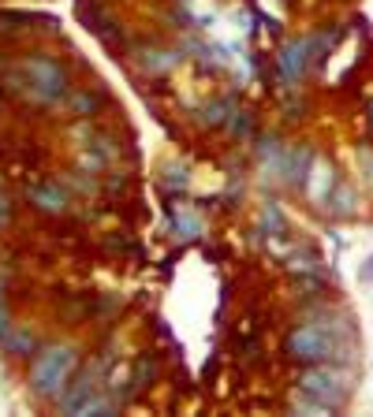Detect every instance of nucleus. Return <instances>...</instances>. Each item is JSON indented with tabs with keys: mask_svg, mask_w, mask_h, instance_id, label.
<instances>
[{
	"mask_svg": "<svg viewBox=\"0 0 373 417\" xmlns=\"http://www.w3.org/2000/svg\"><path fill=\"white\" fill-rule=\"evenodd\" d=\"M78 365V350L60 343V346H48L34 358V369H30V388L41 398H60V391L68 388V376Z\"/></svg>",
	"mask_w": 373,
	"mask_h": 417,
	"instance_id": "nucleus-1",
	"label": "nucleus"
},
{
	"mask_svg": "<svg viewBox=\"0 0 373 417\" xmlns=\"http://www.w3.org/2000/svg\"><path fill=\"white\" fill-rule=\"evenodd\" d=\"M332 41H336V30H325V34H317V38H295V41H287L280 48V56H277V78H280V86H295V82H302V75L310 71L314 56H321Z\"/></svg>",
	"mask_w": 373,
	"mask_h": 417,
	"instance_id": "nucleus-2",
	"label": "nucleus"
},
{
	"mask_svg": "<svg viewBox=\"0 0 373 417\" xmlns=\"http://www.w3.org/2000/svg\"><path fill=\"white\" fill-rule=\"evenodd\" d=\"M299 391L321 398L325 406L339 410L347 403V391H351V376L339 369L336 361H321V365H306V373L299 376Z\"/></svg>",
	"mask_w": 373,
	"mask_h": 417,
	"instance_id": "nucleus-3",
	"label": "nucleus"
},
{
	"mask_svg": "<svg viewBox=\"0 0 373 417\" xmlns=\"http://www.w3.org/2000/svg\"><path fill=\"white\" fill-rule=\"evenodd\" d=\"M23 82L30 86V93H34L38 101H60V97L68 93V75H63V68L48 56H26L23 60Z\"/></svg>",
	"mask_w": 373,
	"mask_h": 417,
	"instance_id": "nucleus-4",
	"label": "nucleus"
},
{
	"mask_svg": "<svg viewBox=\"0 0 373 417\" xmlns=\"http://www.w3.org/2000/svg\"><path fill=\"white\" fill-rule=\"evenodd\" d=\"M105 365H93V369H86L83 376H78L68 391H60V410L63 413H86V406L93 403V395H97V373H101Z\"/></svg>",
	"mask_w": 373,
	"mask_h": 417,
	"instance_id": "nucleus-5",
	"label": "nucleus"
},
{
	"mask_svg": "<svg viewBox=\"0 0 373 417\" xmlns=\"http://www.w3.org/2000/svg\"><path fill=\"white\" fill-rule=\"evenodd\" d=\"M314 164H317L314 145H306V142H302V145H291L287 157H284V172H280V179L287 182V187L302 190L306 179H310V172H314Z\"/></svg>",
	"mask_w": 373,
	"mask_h": 417,
	"instance_id": "nucleus-6",
	"label": "nucleus"
},
{
	"mask_svg": "<svg viewBox=\"0 0 373 417\" xmlns=\"http://www.w3.org/2000/svg\"><path fill=\"white\" fill-rule=\"evenodd\" d=\"M30 202H34V209L41 212H63L71 205V194L60 187V182H38L34 190H30Z\"/></svg>",
	"mask_w": 373,
	"mask_h": 417,
	"instance_id": "nucleus-7",
	"label": "nucleus"
},
{
	"mask_svg": "<svg viewBox=\"0 0 373 417\" xmlns=\"http://www.w3.org/2000/svg\"><path fill=\"white\" fill-rule=\"evenodd\" d=\"M325 209H329V212L336 216V220H351V216L359 212V194H354V187H351V182L336 179L332 194L325 197Z\"/></svg>",
	"mask_w": 373,
	"mask_h": 417,
	"instance_id": "nucleus-8",
	"label": "nucleus"
},
{
	"mask_svg": "<svg viewBox=\"0 0 373 417\" xmlns=\"http://www.w3.org/2000/svg\"><path fill=\"white\" fill-rule=\"evenodd\" d=\"M332 187H336V172L329 168L325 160H317L314 172H310V179H306V194H310V202L314 205H325V197L332 194Z\"/></svg>",
	"mask_w": 373,
	"mask_h": 417,
	"instance_id": "nucleus-9",
	"label": "nucleus"
},
{
	"mask_svg": "<svg viewBox=\"0 0 373 417\" xmlns=\"http://www.w3.org/2000/svg\"><path fill=\"white\" fill-rule=\"evenodd\" d=\"M205 123H209V127L232 123V101H213V105H205Z\"/></svg>",
	"mask_w": 373,
	"mask_h": 417,
	"instance_id": "nucleus-10",
	"label": "nucleus"
},
{
	"mask_svg": "<svg viewBox=\"0 0 373 417\" xmlns=\"http://www.w3.org/2000/svg\"><path fill=\"white\" fill-rule=\"evenodd\" d=\"M359 172H362L366 190L373 194V149H369V145H362V149H359Z\"/></svg>",
	"mask_w": 373,
	"mask_h": 417,
	"instance_id": "nucleus-11",
	"label": "nucleus"
},
{
	"mask_svg": "<svg viewBox=\"0 0 373 417\" xmlns=\"http://www.w3.org/2000/svg\"><path fill=\"white\" fill-rule=\"evenodd\" d=\"M168 187H172V190H183V187H187V175H183L180 164H175V168H168Z\"/></svg>",
	"mask_w": 373,
	"mask_h": 417,
	"instance_id": "nucleus-12",
	"label": "nucleus"
},
{
	"mask_svg": "<svg viewBox=\"0 0 373 417\" xmlns=\"http://www.w3.org/2000/svg\"><path fill=\"white\" fill-rule=\"evenodd\" d=\"M198 227H202V224L194 220V216H180V231H183L187 239H190V235H198Z\"/></svg>",
	"mask_w": 373,
	"mask_h": 417,
	"instance_id": "nucleus-13",
	"label": "nucleus"
},
{
	"mask_svg": "<svg viewBox=\"0 0 373 417\" xmlns=\"http://www.w3.org/2000/svg\"><path fill=\"white\" fill-rule=\"evenodd\" d=\"M359 279H362V283H369V279H373V254H369V257L362 261V269H359Z\"/></svg>",
	"mask_w": 373,
	"mask_h": 417,
	"instance_id": "nucleus-14",
	"label": "nucleus"
}]
</instances>
